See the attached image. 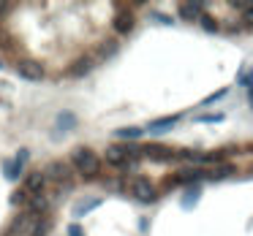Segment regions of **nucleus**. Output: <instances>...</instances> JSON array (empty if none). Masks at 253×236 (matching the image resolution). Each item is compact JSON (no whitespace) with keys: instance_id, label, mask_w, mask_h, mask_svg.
<instances>
[{"instance_id":"obj_1","label":"nucleus","mask_w":253,"mask_h":236,"mask_svg":"<svg viewBox=\"0 0 253 236\" xmlns=\"http://www.w3.org/2000/svg\"><path fill=\"white\" fill-rule=\"evenodd\" d=\"M71 168H77L84 179H93L95 174H98V168H101V158L87 147H77L74 152H71Z\"/></svg>"},{"instance_id":"obj_2","label":"nucleus","mask_w":253,"mask_h":236,"mask_svg":"<svg viewBox=\"0 0 253 236\" xmlns=\"http://www.w3.org/2000/svg\"><path fill=\"white\" fill-rule=\"evenodd\" d=\"M44 179H52V182L57 185H68L71 177H74V168H71V163H65V160H52V163L47 165V171H41Z\"/></svg>"},{"instance_id":"obj_3","label":"nucleus","mask_w":253,"mask_h":236,"mask_svg":"<svg viewBox=\"0 0 253 236\" xmlns=\"http://www.w3.org/2000/svg\"><path fill=\"white\" fill-rule=\"evenodd\" d=\"M17 71L22 79H28V82H41L44 76H47V71H44V65L38 63V60H19Z\"/></svg>"},{"instance_id":"obj_4","label":"nucleus","mask_w":253,"mask_h":236,"mask_svg":"<svg viewBox=\"0 0 253 236\" xmlns=\"http://www.w3.org/2000/svg\"><path fill=\"white\" fill-rule=\"evenodd\" d=\"M131 193H134V198L144 201V204H150V201L158 198L153 182H150V179H144V177H139V179H134V182H131Z\"/></svg>"},{"instance_id":"obj_5","label":"nucleus","mask_w":253,"mask_h":236,"mask_svg":"<svg viewBox=\"0 0 253 236\" xmlns=\"http://www.w3.org/2000/svg\"><path fill=\"white\" fill-rule=\"evenodd\" d=\"M106 163L114 165V168H125V165H128V152H125V147L114 144V147L106 149Z\"/></svg>"},{"instance_id":"obj_6","label":"nucleus","mask_w":253,"mask_h":236,"mask_svg":"<svg viewBox=\"0 0 253 236\" xmlns=\"http://www.w3.org/2000/svg\"><path fill=\"white\" fill-rule=\"evenodd\" d=\"M141 155H147L150 160H171L174 152L164 144H147V147H141Z\"/></svg>"},{"instance_id":"obj_7","label":"nucleus","mask_w":253,"mask_h":236,"mask_svg":"<svg viewBox=\"0 0 253 236\" xmlns=\"http://www.w3.org/2000/svg\"><path fill=\"white\" fill-rule=\"evenodd\" d=\"M174 122H180V114H171V117H164V119H155V122H150V133L153 136H161V133H166V130L174 128Z\"/></svg>"},{"instance_id":"obj_8","label":"nucleus","mask_w":253,"mask_h":236,"mask_svg":"<svg viewBox=\"0 0 253 236\" xmlns=\"http://www.w3.org/2000/svg\"><path fill=\"white\" fill-rule=\"evenodd\" d=\"M44 182H47V179H44V174H41V171H33L28 179H25V188H22V190H25L28 195L44 193Z\"/></svg>"},{"instance_id":"obj_9","label":"nucleus","mask_w":253,"mask_h":236,"mask_svg":"<svg viewBox=\"0 0 253 236\" xmlns=\"http://www.w3.org/2000/svg\"><path fill=\"white\" fill-rule=\"evenodd\" d=\"M55 128H57V133L74 130V128H77V114H74V112H60L57 117H55Z\"/></svg>"},{"instance_id":"obj_10","label":"nucleus","mask_w":253,"mask_h":236,"mask_svg":"<svg viewBox=\"0 0 253 236\" xmlns=\"http://www.w3.org/2000/svg\"><path fill=\"white\" fill-rule=\"evenodd\" d=\"M114 30H117L120 36H125V33H131V30H134V14L131 11H120L117 17H114Z\"/></svg>"},{"instance_id":"obj_11","label":"nucleus","mask_w":253,"mask_h":236,"mask_svg":"<svg viewBox=\"0 0 253 236\" xmlns=\"http://www.w3.org/2000/svg\"><path fill=\"white\" fill-rule=\"evenodd\" d=\"M28 212L30 214H44L47 212V207H49V201L44 198V193H35V195H28Z\"/></svg>"},{"instance_id":"obj_12","label":"nucleus","mask_w":253,"mask_h":236,"mask_svg":"<svg viewBox=\"0 0 253 236\" xmlns=\"http://www.w3.org/2000/svg\"><path fill=\"white\" fill-rule=\"evenodd\" d=\"M201 11H204V6H201V3H180V17L188 19V22L199 19Z\"/></svg>"},{"instance_id":"obj_13","label":"nucleus","mask_w":253,"mask_h":236,"mask_svg":"<svg viewBox=\"0 0 253 236\" xmlns=\"http://www.w3.org/2000/svg\"><path fill=\"white\" fill-rule=\"evenodd\" d=\"M199 179H204L201 168H180L174 174V182H199Z\"/></svg>"},{"instance_id":"obj_14","label":"nucleus","mask_w":253,"mask_h":236,"mask_svg":"<svg viewBox=\"0 0 253 236\" xmlns=\"http://www.w3.org/2000/svg\"><path fill=\"white\" fill-rule=\"evenodd\" d=\"M93 65H95V57H93V54H84V57L79 60V63L71 65V76H84V73H87L90 68H93Z\"/></svg>"},{"instance_id":"obj_15","label":"nucleus","mask_w":253,"mask_h":236,"mask_svg":"<svg viewBox=\"0 0 253 236\" xmlns=\"http://www.w3.org/2000/svg\"><path fill=\"white\" fill-rule=\"evenodd\" d=\"M231 174H234V165L221 163V165H215L212 171H204V177H210V179H224V177H231Z\"/></svg>"},{"instance_id":"obj_16","label":"nucleus","mask_w":253,"mask_h":236,"mask_svg":"<svg viewBox=\"0 0 253 236\" xmlns=\"http://www.w3.org/2000/svg\"><path fill=\"white\" fill-rule=\"evenodd\" d=\"M95 207H101V198H87V201H82V204L74 209V217H84V214H87L90 209H95Z\"/></svg>"},{"instance_id":"obj_17","label":"nucleus","mask_w":253,"mask_h":236,"mask_svg":"<svg viewBox=\"0 0 253 236\" xmlns=\"http://www.w3.org/2000/svg\"><path fill=\"white\" fill-rule=\"evenodd\" d=\"M28 225H30V212H25V214H19V217L14 220V225H11V234H14V236L25 234V231H28Z\"/></svg>"},{"instance_id":"obj_18","label":"nucleus","mask_w":253,"mask_h":236,"mask_svg":"<svg viewBox=\"0 0 253 236\" xmlns=\"http://www.w3.org/2000/svg\"><path fill=\"white\" fill-rule=\"evenodd\" d=\"M144 128H120L114 130V139H141Z\"/></svg>"},{"instance_id":"obj_19","label":"nucleus","mask_w":253,"mask_h":236,"mask_svg":"<svg viewBox=\"0 0 253 236\" xmlns=\"http://www.w3.org/2000/svg\"><path fill=\"white\" fill-rule=\"evenodd\" d=\"M19 174H22V168H19L14 160H6V163H3V177L6 179H19Z\"/></svg>"},{"instance_id":"obj_20","label":"nucleus","mask_w":253,"mask_h":236,"mask_svg":"<svg viewBox=\"0 0 253 236\" xmlns=\"http://www.w3.org/2000/svg\"><path fill=\"white\" fill-rule=\"evenodd\" d=\"M199 22H201V27H204L207 33H215V30H218V22H215L212 17H207V14H201V17H199Z\"/></svg>"},{"instance_id":"obj_21","label":"nucleus","mask_w":253,"mask_h":236,"mask_svg":"<svg viewBox=\"0 0 253 236\" xmlns=\"http://www.w3.org/2000/svg\"><path fill=\"white\" fill-rule=\"evenodd\" d=\"M25 201H28V193H25V190H17V193L11 195V204H14V207H22Z\"/></svg>"},{"instance_id":"obj_22","label":"nucleus","mask_w":253,"mask_h":236,"mask_svg":"<svg viewBox=\"0 0 253 236\" xmlns=\"http://www.w3.org/2000/svg\"><path fill=\"white\" fill-rule=\"evenodd\" d=\"M196 201H199V190H196V188H191V193L183 198V207H191V204H196Z\"/></svg>"},{"instance_id":"obj_23","label":"nucleus","mask_w":253,"mask_h":236,"mask_svg":"<svg viewBox=\"0 0 253 236\" xmlns=\"http://www.w3.org/2000/svg\"><path fill=\"white\" fill-rule=\"evenodd\" d=\"M226 93H229V90H218L215 95H210V98H204V103H201V106H210V103H215V100H221Z\"/></svg>"},{"instance_id":"obj_24","label":"nucleus","mask_w":253,"mask_h":236,"mask_svg":"<svg viewBox=\"0 0 253 236\" xmlns=\"http://www.w3.org/2000/svg\"><path fill=\"white\" fill-rule=\"evenodd\" d=\"M221 119H224V114H204V117H199V122H221Z\"/></svg>"},{"instance_id":"obj_25","label":"nucleus","mask_w":253,"mask_h":236,"mask_svg":"<svg viewBox=\"0 0 253 236\" xmlns=\"http://www.w3.org/2000/svg\"><path fill=\"white\" fill-rule=\"evenodd\" d=\"M28 158H30V152H28V149H19V155H17V160H14V163H17L19 168H22V165L28 163Z\"/></svg>"},{"instance_id":"obj_26","label":"nucleus","mask_w":253,"mask_h":236,"mask_svg":"<svg viewBox=\"0 0 253 236\" xmlns=\"http://www.w3.org/2000/svg\"><path fill=\"white\" fill-rule=\"evenodd\" d=\"M68 236H84L82 225H77V223H71V225H68Z\"/></svg>"},{"instance_id":"obj_27","label":"nucleus","mask_w":253,"mask_h":236,"mask_svg":"<svg viewBox=\"0 0 253 236\" xmlns=\"http://www.w3.org/2000/svg\"><path fill=\"white\" fill-rule=\"evenodd\" d=\"M240 84H242V87H248V90H251V87H253V71H248L245 76L240 79Z\"/></svg>"},{"instance_id":"obj_28","label":"nucleus","mask_w":253,"mask_h":236,"mask_svg":"<svg viewBox=\"0 0 253 236\" xmlns=\"http://www.w3.org/2000/svg\"><path fill=\"white\" fill-rule=\"evenodd\" d=\"M245 22L253 27V6H248V8H245Z\"/></svg>"},{"instance_id":"obj_29","label":"nucleus","mask_w":253,"mask_h":236,"mask_svg":"<svg viewBox=\"0 0 253 236\" xmlns=\"http://www.w3.org/2000/svg\"><path fill=\"white\" fill-rule=\"evenodd\" d=\"M6 11H8V3H0V17H3Z\"/></svg>"}]
</instances>
